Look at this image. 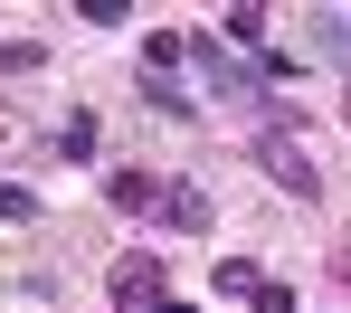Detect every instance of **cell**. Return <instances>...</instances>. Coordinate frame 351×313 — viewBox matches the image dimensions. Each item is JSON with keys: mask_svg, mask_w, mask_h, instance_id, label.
Returning <instances> with one entry per match:
<instances>
[{"mask_svg": "<svg viewBox=\"0 0 351 313\" xmlns=\"http://www.w3.org/2000/svg\"><path fill=\"white\" fill-rule=\"evenodd\" d=\"M219 48H237V58L266 48V10H256V0H228V10H219Z\"/></svg>", "mask_w": 351, "mask_h": 313, "instance_id": "8992f818", "label": "cell"}, {"mask_svg": "<svg viewBox=\"0 0 351 313\" xmlns=\"http://www.w3.org/2000/svg\"><path fill=\"white\" fill-rule=\"evenodd\" d=\"M180 58H190V29H152L143 38V76H171Z\"/></svg>", "mask_w": 351, "mask_h": 313, "instance_id": "9c48e42d", "label": "cell"}, {"mask_svg": "<svg viewBox=\"0 0 351 313\" xmlns=\"http://www.w3.org/2000/svg\"><path fill=\"white\" fill-rule=\"evenodd\" d=\"M209 218H219V209H209L199 181H162V228H171V238H209Z\"/></svg>", "mask_w": 351, "mask_h": 313, "instance_id": "277c9868", "label": "cell"}, {"mask_svg": "<svg viewBox=\"0 0 351 313\" xmlns=\"http://www.w3.org/2000/svg\"><path fill=\"white\" fill-rule=\"evenodd\" d=\"M247 304H256V313H294V285H276V275H266V285H256Z\"/></svg>", "mask_w": 351, "mask_h": 313, "instance_id": "5bb4252c", "label": "cell"}, {"mask_svg": "<svg viewBox=\"0 0 351 313\" xmlns=\"http://www.w3.org/2000/svg\"><path fill=\"white\" fill-rule=\"evenodd\" d=\"M313 48L351 76V10H313Z\"/></svg>", "mask_w": 351, "mask_h": 313, "instance_id": "ba28073f", "label": "cell"}, {"mask_svg": "<svg viewBox=\"0 0 351 313\" xmlns=\"http://www.w3.org/2000/svg\"><path fill=\"white\" fill-rule=\"evenodd\" d=\"M342 124H351V95H342Z\"/></svg>", "mask_w": 351, "mask_h": 313, "instance_id": "e0dca14e", "label": "cell"}, {"mask_svg": "<svg viewBox=\"0 0 351 313\" xmlns=\"http://www.w3.org/2000/svg\"><path fill=\"white\" fill-rule=\"evenodd\" d=\"M19 142H29V124H19V114H0V152H19Z\"/></svg>", "mask_w": 351, "mask_h": 313, "instance_id": "9a60e30c", "label": "cell"}, {"mask_svg": "<svg viewBox=\"0 0 351 313\" xmlns=\"http://www.w3.org/2000/svg\"><path fill=\"white\" fill-rule=\"evenodd\" d=\"M143 105H152V114H171V124H190V114H199V95H180L171 76H143Z\"/></svg>", "mask_w": 351, "mask_h": 313, "instance_id": "30bf717a", "label": "cell"}, {"mask_svg": "<svg viewBox=\"0 0 351 313\" xmlns=\"http://www.w3.org/2000/svg\"><path fill=\"white\" fill-rule=\"evenodd\" d=\"M190 58H199V86L219 95V105H266V58H237V48H219V38H190Z\"/></svg>", "mask_w": 351, "mask_h": 313, "instance_id": "7a4b0ae2", "label": "cell"}, {"mask_svg": "<svg viewBox=\"0 0 351 313\" xmlns=\"http://www.w3.org/2000/svg\"><path fill=\"white\" fill-rule=\"evenodd\" d=\"M105 199H114L123 218H133V209H162V181H152L143 162H114V171H105Z\"/></svg>", "mask_w": 351, "mask_h": 313, "instance_id": "5b68a950", "label": "cell"}, {"mask_svg": "<svg viewBox=\"0 0 351 313\" xmlns=\"http://www.w3.org/2000/svg\"><path fill=\"white\" fill-rule=\"evenodd\" d=\"M256 285H266L256 256H219V295H256Z\"/></svg>", "mask_w": 351, "mask_h": 313, "instance_id": "7c38bea8", "label": "cell"}, {"mask_svg": "<svg viewBox=\"0 0 351 313\" xmlns=\"http://www.w3.org/2000/svg\"><path fill=\"white\" fill-rule=\"evenodd\" d=\"M38 58H48L38 38H0V76H38Z\"/></svg>", "mask_w": 351, "mask_h": 313, "instance_id": "4fadbf2b", "label": "cell"}, {"mask_svg": "<svg viewBox=\"0 0 351 313\" xmlns=\"http://www.w3.org/2000/svg\"><path fill=\"white\" fill-rule=\"evenodd\" d=\"M152 313H199V304H180V295H162V304H152Z\"/></svg>", "mask_w": 351, "mask_h": 313, "instance_id": "2e32d148", "label": "cell"}, {"mask_svg": "<svg viewBox=\"0 0 351 313\" xmlns=\"http://www.w3.org/2000/svg\"><path fill=\"white\" fill-rule=\"evenodd\" d=\"M105 285H114V313H152L162 304V247H123Z\"/></svg>", "mask_w": 351, "mask_h": 313, "instance_id": "3957f363", "label": "cell"}, {"mask_svg": "<svg viewBox=\"0 0 351 313\" xmlns=\"http://www.w3.org/2000/svg\"><path fill=\"white\" fill-rule=\"evenodd\" d=\"M38 218V190L29 181H0V228H29Z\"/></svg>", "mask_w": 351, "mask_h": 313, "instance_id": "8fae6325", "label": "cell"}, {"mask_svg": "<svg viewBox=\"0 0 351 313\" xmlns=\"http://www.w3.org/2000/svg\"><path fill=\"white\" fill-rule=\"evenodd\" d=\"M256 171L285 190V199H323V152H313V133L294 124V114H276V124H256Z\"/></svg>", "mask_w": 351, "mask_h": 313, "instance_id": "6da1fadb", "label": "cell"}, {"mask_svg": "<svg viewBox=\"0 0 351 313\" xmlns=\"http://www.w3.org/2000/svg\"><path fill=\"white\" fill-rule=\"evenodd\" d=\"M95 152H105V133H95V114L76 105V114H66V124H58V162H76V171H86Z\"/></svg>", "mask_w": 351, "mask_h": 313, "instance_id": "52a82bcc", "label": "cell"}]
</instances>
